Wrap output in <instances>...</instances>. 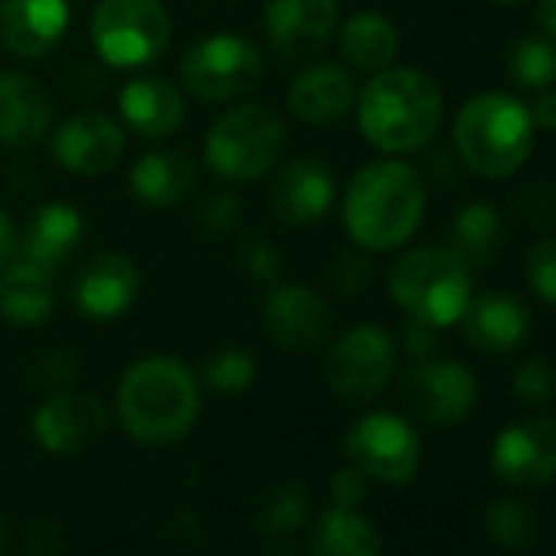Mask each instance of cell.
<instances>
[{"label":"cell","mask_w":556,"mask_h":556,"mask_svg":"<svg viewBox=\"0 0 556 556\" xmlns=\"http://www.w3.org/2000/svg\"><path fill=\"white\" fill-rule=\"evenodd\" d=\"M426 216V180L403 161L364 164L348 190L341 219L348 236L370 252H390L406 245Z\"/></svg>","instance_id":"obj_1"},{"label":"cell","mask_w":556,"mask_h":556,"mask_svg":"<svg viewBox=\"0 0 556 556\" xmlns=\"http://www.w3.org/2000/svg\"><path fill=\"white\" fill-rule=\"evenodd\" d=\"M115 409L122 429L141 445L180 442L200 416V380L177 357L135 361L118 380Z\"/></svg>","instance_id":"obj_2"},{"label":"cell","mask_w":556,"mask_h":556,"mask_svg":"<svg viewBox=\"0 0 556 556\" xmlns=\"http://www.w3.org/2000/svg\"><path fill=\"white\" fill-rule=\"evenodd\" d=\"M357 128L383 154H413L432 144L442 125V92L432 76L390 66L357 92Z\"/></svg>","instance_id":"obj_3"},{"label":"cell","mask_w":556,"mask_h":556,"mask_svg":"<svg viewBox=\"0 0 556 556\" xmlns=\"http://www.w3.org/2000/svg\"><path fill=\"white\" fill-rule=\"evenodd\" d=\"M536 144L530 109L507 92L471 96L452 125L455 157L478 177L501 180L517 174Z\"/></svg>","instance_id":"obj_4"},{"label":"cell","mask_w":556,"mask_h":556,"mask_svg":"<svg viewBox=\"0 0 556 556\" xmlns=\"http://www.w3.org/2000/svg\"><path fill=\"white\" fill-rule=\"evenodd\" d=\"M396 308L429 328H448L471 299V268L448 245H419L400 255L387 278Z\"/></svg>","instance_id":"obj_5"},{"label":"cell","mask_w":556,"mask_h":556,"mask_svg":"<svg viewBox=\"0 0 556 556\" xmlns=\"http://www.w3.org/2000/svg\"><path fill=\"white\" fill-rule=\"evenodd\" d=\"M286 151V122L275 109L249 102L223 112L206 138L203 161L206 167L232 184H252L265 177Z\"/></svg>","instance_id":"obj_6"},{"label":"cell","mask_w":556,"mask_h":556,"mask_svg":"<svg viewBox=\"0 0 556 556\" xmlns=\"http://www.w3.org/2000/svg\"><path fill=\"white\" fill-rule=\"evenodd\" d=\"M89 34L109 66L138 70L167 50L174 24L161 0H99Z\"/></svg>","instance_id":"obj_7"},{"label":"cell","mask_w":556,"mask_h":556,"mask_svg":"<svg viewBox=\"0 0 556 556\" xmlns=\"http://www.w3.org/2000/svg\"><path fill=\"white\" fill-rule=\"evenodd\" d=\"M262 53L232 34H216L187 50L180 60V86L200 102H236L258 89Z\"/></svg>","instance_id":"obj_8"},{"label":"cell","mask_w":556,"mask_h":556,"mask_svg":"<svg viewBox=\"0 0 556 556\" xmlns=\"http://www.w3.org/2000/svg\"><path fill=\"white\" fill-rule=\"evenodd\" d=\"M396 370V344L380 325H357L341 334L328 351V387L344 403L377 400Z\"/></svg>","instance_id":"obj_9"},{"label":"cell","mask_w":556,"mask_h":556,"mask_svg":"<svg viewBox=\"0 0 556 556\" xmlns=\"http://www.w3.org/2000/svg\"><path fill=\"white\" fill-rule=\"evenodd\" d=\"M351 462L374 481L406 484L422 462V442L416 429L396 413H367L348 432Z\"/></svg>","instance_id":"obj_10"},{"label":"cell","mask_w":556,"mask_h":556,"mask_svg":"<svg viewBox=\"0 0 556 556\" xmlns=\"http://www.w3.org/2000/svg\"><path fill=\"white\" fill-rule=\"evenodd\" d=\"M400 390L409 413L429 426H458L478 403L471 370L445 357H422L413 370H406Z\"/></svg>","instance_id":"obj_11"},{"label":"cell","mask_w":556,"mask_h":556,"mask_svg":"<svg viewBox=\"0 0 556 556\" xmlns=\"http://www.w3.org/2000/svg\"><path fill=\"white\" fill-rule=\"evenodd\" d=\"M265 334L292 354H312L328 344L334 331L331 305L308 286H278L262 302Z\"/></svg>","instance_id":"obj_12"},{"label":"cell","mask_w":556,"mask_h":556,"mask_svg":"<svg viewBox=\"0 0 556 556\" xmlns=\"http://www.w3.org/2000/svg\"><path fill=\"white\" fill-rule=\"evenodd\" d=\"M34 439L53 455H76L96 445L109 429V406L96 393L60 390L34 413Z\"/></svg>","instance_id":"obj_13"},{"label":"cell","mask_w":556,"mask_h":556,"mask_svg":"<svg viewBox=\"0 0 556 556\" xmlns=\"http://www.w3.org/2000/svg\"><path fill=\"white\" fill-rule=\"evenodd\" d=\"M491 468L514 488H543L556 478V422L533 416L507 426L491 448Z\"/></svg>","instance_id":"obj_14"},{"label":"cell","mask_w":556,"mask_h":556,"mask_svg":"<svg viewBox=\"0 0 556 556\" xmlns=\"http://www.w3.org/2000/svg\"><path fill=\"white\" fill-rule=\"evenodd\" d=\"M338 197L334 170L321 157H295L268 184V206L286 226H308L328 216Z\"/></svg>","instance_id":"obj_15"},{"label":"cell","mask_w":556,"mask_h":556,"mask_svg":"<svg viewBox=\"0 0 556 556\" xmlns=\"http://www.w3.org/2000/svg\"><path fill=\"white\" fill-rule=\"evenodd\" d=\"M268 47L282 60H308L338 30V0H271L265 8Z\"/></svg>","instance_id":"obj_16"},{"label":"cell","mask_w":556,"mask_h":556,"mask_svg":"<svg viewBox=\"0 0 556 556\" xmlns=\"http://www.w3.org/2000/svg\"><path fill=\"white\" fill-rule=\"evenodd\" d=\"M138 289V265L125 252H99L73 278V305L89 321H115L135 305Z\"/></svg>","instance_id":"obj_17"},{"label":"cell","mask_w":556,"mask_h":556,"mask_svg":"<svg viewBox=\"0 0 556 556\" xmlns=\"http://www.w3.org/2000/svg\"><path fill=\"white\" fill-rule=\"evenodd\" d=\"M53 157L70 174L96 177L112 170L125 154V131L102 112H76L53 135Z\"/></svg>","instance_id":"obj_18"},{"label":"cell","mask_w":556,"mask_h":556,"mask_svg":"<svg viewBox=\"0 0 556 556\" xmlns=\"http://www.w3.org/2000/svg\"><path fill=\"white\" fill-rule=\"evenodd\" d=\"M70 30L66 0H0V43L17 60L50 56Z\"/></svg>","instance_id":"obj_19"},{"label":"cell","mask_w":556,"mask_h":556,"mask_svg":"<svg viewBox=\"0 0 556 556\" xmlns=\"http://www.w3.org/2000/svg\"><path fill=\"white\" fill-rule=\"evenodd\" d=\"M53 96L27 73H0V144L34 148L53 128Z\"/></svg>","instance_id":"obj_20"},{"label":"cell","mask_w":556,"mask_h":556,"mask_svg":"<svg viewBox=\"0 0 556 556\" xmlns=\"http://www.w3.org/2000/svg\"><path fill=\"white\" fill-rule=\"evenodd\" d=\"M462 334L481 354H507L530 334V312L507 292H484L468 299L462 312Z\"/></svg>","instance_id":"obj_21"},{"label":"cell","mask_w":556,"mask_h":556,"mask_svg":"<svg viewBox=\"0 0 556 556\" xmlns=\"http://www.w3.org/2000/svg\"><path fill=\"white\" fill-rule=\"evenodd\" d=\"M118 112L125 125L144 141H161L177 135V128L187 118L184 92L161 76H144L128 83L118 92Z\"/></svg>","instance_id":"obj_22"},{"label":"cell","mask_w":556,"mask_h":556,"mask_svg":"<svg viewBox=\"0 0 556 556\" xmlns=\"http://www.w3.org/2000/svg\"><path fill=\"white\" fill-rule=\"evenodd\" d=\"M357 105L354 76L338 63H315L289 86V109L308 125H334Z\"/></svg>","instance_id":"obj_23"},{"label":"cell","mask_w":556,"mask_h":556,"mask_svg":"<svg viewBox=\"0 0 556 556\" xmlns=\"http://www.w3.org/2000/svg\"><path fill=\"white\" fill-rule=\"evenodd\" d=\"M83 232H86V219L76 206L47 203L27 219L24 236H17V252H21V258L40 265L47 271H56L60 265H66L76 255Z\"/></svg>","instance_id":"obj_24"},{"label":"cell","mask_w":556,"mask_h":556,"mask_svg":"<svg viewBox=\"0 0 556 556\" xmlns=\"http://www.w3.org/2000/svg\"><path fill=\"white\" fill-rule=\"evenodd\" d=\"M131 193L151 210H174L197 187V164L184 151H151L128 170Z\"/></svg>","instance_id":"obj_25"},{"label":"cell","mask_w":556,"mask_h":556,"mask_svg":"<svg viewBox=\"0 0 556 556\" xmlns=\"http://www.w3.org/2000/svg\"><path fill=\"white\" fill-rule=\"evenodd\" d=\"M53 271L27 258H11L4 275H0V315L17 328H37L53 315Z\"/></svg>","instance_id":"obj_26"},{"label":"cell","mask_w":556,"mask_h":556,"mask_svg":"<svg viewBox=\"0 0 556 556\" xmlns=\"http://www.w3.org/2000/svg\"><path fill=\"white\" fill-rule=\"evenodd\" d=\"M338 47H341L344 63H351L354 70L380 73L396 63L400 34L387 17L364 11V14H354L344 21V27L338 34Z\"/></svg>","instance_id":"obj_27"},{"label":"cell","mask_w":556,"mask_h":556,"mask_svg":"<svg viewBox=\"0 0 556 556\" xmlns=\"http://www.w3.org/2000/svg\"><path fill=\"white\" fill-rule=\"evenodd\" d=\"M448 249L475 271V268H488L501 249H504V223L501 213L484 203L475 200L468 206H462L452 219V232H448Z\"/></svg>","instance_id":"obj_28"},{"label":"cell","mask_w":556,"mask_h":556,"mask_svg":"<svg viewBox=\"0 0 556 556\" xmlns=\"http://www.w3.org/2000/svg\"><path fill=\"white\" fill-rule=\"evenodd\" d=\"M312 556H380V533L357 507H331L318 517Z\"/></svg>","instance_id":"obj_29"},{"label":"cell","mask_w":556,"mask_h":556,"mask_svg":"<svg viewBox=\"0 0 556 556\" xmlns=\"http://www.w3.org/2000/svg\"><path fill=\"white\" fill-rule=\"evenodd\" d=\"M308 507H312V494L302 481H282L262 494V504L255 510L258 530L282 536V533H295L305 520H308Z\"/></svg>","instance_id":"obj_30"},{"label":"cell","mask_w":556,"mask_h":556,"mask_svg":"<svg viewBox=\"0 0 556 556\" xmlns=\"http://www.w3.org/2000/svg\"><path fill=\"white\" fill-rule=\"evenodd\" d=\"M507 76L517 89L546 92L556 83V43L549 37H523L507 53Z\"/></svg>","instance_id":"obj_31"},{"label":"cell","mask_w":556,"mask_h":556,"mask_svg":"<svg viewBox=\"0 0 556 556\" xmlns=\"http://www.w3.org/2000/svg\"><path fill=\"white\" fill-rule=\"evenodd\" d=\"M484 527L494 536V543L507 549H527L540 536V520L530 504L520 497H497L484 510Z\"/></svg>","instance_id":"obj_32"},{"label":"cell","mask_w":556,"mask_h":556,"mask_svg":"<svg viewBox=\"0 0 556 556\" xmlns=\"http://www.w3.org/2000/svg\"><path fill=\"white\" fill-rule=\"evenodd\" d=\"M252 380H255V361L242 348H219L203 367V383L223 396L249 390Z\"/></svg>","instance_id":"obj_33"},{"label":"cell","mask_w":556,"mask_h":556,"mask_svg":"<svg viewBox=\"0 0 556 556\" xmlns=\"http://www.w3.org/2000/svg\"><path fill=\"white\" fill-rule=\"evenodd\" d=\"M242 213H245V203L239 193L219 187V190H210L200 197L197 203V223L200 229L210 236V239H226L232 236L239 226H242Z\"/></svg>","instance_id":"obj_34"},{"label":"cell","mask_w":556,"mask_h":556,"mask_svg":"<svg viewBox=\"0 0 556 556\" xmlns=\"http://www.w3.org/2000/svg\"><path fill=\"white\" fill-rule=\"evenodd\" d=\"M76 374H79V357L70 348H50L27 364L24 380L27 387L40 393H60V390H70Z\"/></svg>","instance_id":"obj_35"},{"label":"cell","mask_w":556,"mask_h":556,"mask_svg":"<svg viewBox=\"0 0 556 556\" xmlns=\"http://www.w3.org/2000/svg\"><path fill=\"white\" fill-rule=\"evenodd\" d=\"M527 282L540 302L556 308V236L540 239L527 252Z\"/></svg>","instance_id":"obj_36"},{"label":"cell","mask_w":556,"mask_h":556,"mask_svg":"<svg viewBox=\"0 0 556 556\" xmlns=\"http://www.w3.org/2000/svg\"><path fill=\"white\" fill-rule=\"evenodd\" d=\"M510 387L523 403H546L556 393V367L546 357H530L514 370Z\"/></svg>","instance_id":"obj_37"},{"label":"cell","mask_w":556,"mask_h":556,"mask_svg":"<svg viewBox=\"0 0 556 556\" xmlns=\"http://www.w3.org/2000/svg\"><path fill=\"white\" fill-rule=\"evenodd\" d=\"M374 282V262L364 252H341L331 262V286L341 295H361Z\"/></svg>","instance_id":"obj_38"},{"label":"cell","mask_w":556,"mask_h":556,"mask_svg":"<svg viewBox=\"0 0 556 556\" xmlns=\"http://www.w3.org/2000/svg\"><path fill=\"white\" fill-rule=\"evenodd\" d=\"M331 501L334 507H357L367 497V475L357 465H344L331 475Z\"/></svg>","instance_id":"obj_39"},{"label":"cell","mask_w":556,"mask_h":556,"mask_svg":"<svg viewBox=\"0 0 556 556\" xmlns=\"http://www.w3.org/2000/svg\"><path fill=\"white\" fill-rule=\"evenodd\" d=\"M242 262H245V268L255 275V278H271L278 275V249L271 245V242H265V239H255V242H249L245 249H242Z\"/></svg>","instance_id":"obj_40"},{"label":"cell","mask_w":556,"mask_h":556,"mask_svg":"<svg viewBox=\"0 0 556 556\" xmlns=\"http://www.w3.org/2000/svg\"><path fill=\"white\" fill-rule=\"evenodd\" d=\"M400 341H403V348H406V354H413V357H429L432 351H435V328H429V325H422V321H413L409 318V325L403 328V334H400Z\"/></svg>","instance_id":"obj_41"},{"label":"cell","mask_w":556,"mask_h":556,"mask_svg":"<svg viewBox=\"0 0 556 556\" xmlns=\"http://www.w3.org/2000/svg\"><path fill=\"white\" fill-rule=\"evenodd\" d=\"M530 118H533V125L536 128H543V131H556V92H540V99H536V105L530 109Z\"/></svg>","instance_id":"obj_42"},{"label":"cell","mask_w":556,"mask_h":556,"mask_svg":"<svg viewBox=\"0 0 556 556\" xmlns=\"http://www.w3.org/2000/svg\"><path fill=\"white\" fill-rule=\"evenodd\" d=\"M14 255H17V226L4 210H0V268H4Z\"/></svg>","instance_id":"obj_43"},{"label":"cell","mask_w":556,"mask_h":556,"mask_svg":"<svg viewBox=\"0 0 556 556\" xmlns=\"http://www.w3.org/2000/svg\"><path fill=\"white\" fill-rule=\"evenodd\" d=\"M429 174L435 177V184L452 180V177H455V157H452L448 151H435V154L429 157Z\"/></svg>","instance_id":"obj_44"},{"label":"cell","mask_w":556,"mask_h":556,"mask_svg":"<svg viewBox=\"0 0 556 556\" xmlns=\"http://www.w3.org/2000/svg\"><path fill=\"white\" fill-rule=\"evenodd\" d=\"M536 21L546 30V37L556 43V0H540V4H536Z\"/></svg>","instance_id":"obj_45"},{"label":"cell","mask_w":556,"mask_h":556,"mask_svg":"<svg viewBox=\"0 0 556 556\" xmlns=\"http://www.w3.org/2000/svg\"><path fill=\"white\" fill-rule=\"evenodd\" d=\"M4 549H8V523L0 520V556H4Z\"/></svg>","instance_id":"obj_46"},{"label":"cell","mask_w":556,"mask_h":556,"mask_svg":"<svg viewBox=\"0 0 556 556\" xmlns=\"http://www.w3.org/2000/svg\"><path fill=\"white\" fill-rule=\"evenodd\" d=\"M491 4H497V8H520L523 0H491Z\"/></svg>","instance_id":"obj_47"},{"label":"cell","mask_w":556,"mask_h":556,"mask_svg":"<svg viewBox=\"0 0 556 556\" xmlns=\"http://www.w3.org/2000/svg\"><path fill=\"white\" fill-rule=\"evenodd\" d=\"M268 556H289V553H268Z\"/></svg>","instance_id":"obj_48"}]
</instances>
